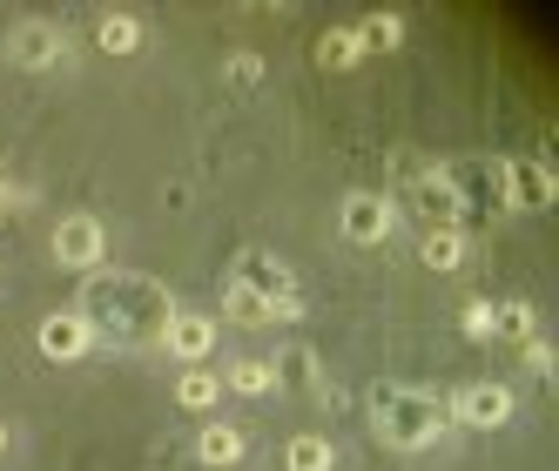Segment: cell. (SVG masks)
I'll use <instances>...</instances> for the list:
<instances>
[{
    "label": "cell",
    "mask_w": 559,
    "mask_h": 471,
    "mask_svg": "<svg viewBox=\"0 0 559 471\" xmlns=\"http://www.w3.org/2000/svg\"><path fill=\"white\" fill-rule=\"evenodd\" d=\"M82 317L95 330H108L115 343H163L169 317H176V303L163 283H148V277H129V269H95L88 290H82Z\"/></svg>",
    "instance_id": "6da1fadb"
},
{
    "label": "cell",
    "mask_w": 559,
    "mask_h": 471,
    "mask_svg": "<svg viewBox=\"0 0 559 471\" xmlns=\"http://www.w3.org/2000/svg\"><path fill=\"white\" fill-rule=\"evenodd\" d=\"M445 424H452V411L438 404L431 390H412V384H378L371 390V431L391 451H425V445H438Z\"/></svg>",
    "instance_id": "7a4b0ae2"
},
{
    "label": "cell",
    "mask_w": 559,
    "mask_h": 471,
    "mask_svg": "<svg viewBox=\"0 0 559 471\" xmlns=\"http://www.w3.org/2000/svg\"><path fill=\"white\" fill-rule=\"evenodd\" d=\"M405 203H412L418 216H431V229H459L465 195H459V182H452V162H425V169H412V176H405Z\"/></svg>",
    "instance_id": "3957f363"
},
{
    "label": "cell",
    "mask_w": 559,
    "mask_h": 471,
    "mask_svg": "<svg viewBox=\"0 0 559 471\" xmlns=\"http://www.w3.org/2000/svg\"><path fill=\"white\" fill-rule=\"evenodd\" d=\"M102 256H108V229H102L95 216H61V222H55V263H61V269H82V277H95Z\"/></svg>",
    "instance_id": "277c9868"
},
{
    "label": "cell",
    "mask_w": 559,
    "mask_h": 471,
    "mask_svg": "<svg viewBox=\"0 0 559 471\" xmlns=\"http://www.w3.org/2000/svg\"><path fill=\"white\" fill-rule=\"evenodd\" d=\"M552 203V176L533 155H499V209H546Z\"/></svg>",
    "instance_id": "5b68a950"
},
{
    "label": "cell",
    "mask_w": 559,
    "mask_h": 471,
    "mask_svg": "<svg viewBox=\"0 0 559 471\" xmlns=\"http://www.w3.org/2000/svg\"><path fill=\"white\" fill-rule=\"evenodd\" d=\"M34 343H41L48 364H74V358H88V350H95V324L82 317V310H48L41 330H34Z\"/></svg>",
    "instance_id": "8992f818"
},
{
    "label": "cell",
    "mask_w": 559,
    "mask_h": 471,
    "mask_svg": "<svg viewBox=\"0 0 559 471\" xmlns=\"http://www.w3.org/2000/svg\"><path fill=\"white\" fill-rule=\"evenodd\" d=\"M337 222H344V235H350V243H384V235L397 229V203H391V195L357 189V195H344Z\"/></svg>",
    "instance_id": "52a82bcc"
},
{
    "label": "cell",
    "mask_w": 559,
    "mask_h": 471,
    "mask_svg": "<svg viewBox=\"0 0 559 471\" xmlns=\"http://www.w3.org/2000/svg\"><path fill=\"white\" fill-rule=\"evenodd\" d=\"M61 55H68V41H61V27H48V21H21L8 34V61L27 68V74H48Z\"/></svg>",
    "instance_id": "ba28073f"
},
{
    "label": "cell",
    "mask_w": 559,
    "mask_h": 471,
    "mask_svg": "<svg viewBox=\"0 0 559 471\" xmlns=\"http://www.w3.org/2000/svg\"><path fill=\"white\" fill-rule=\"evenodd\" d=\"M452 418L472 424V431H499V424H512V390L506 384H465Z\"/></svg>",
    "instance_id": "9c48e42d"
},
{
    "label": "cell",
    "mask_w": 559,
    "mask_h": 471,
    "mask_svg": "<svg viewBox=\"0 0 559 471\" xmlns=\"http://www.w3.org/2000/svg\"><path fill=\"white\" fill-rule=\"evenodd\" d=\"M229 283H243V290H257V297H270V303H290V297H297V277H290V269L276 263V256H263V250L236 256Z\"/></svg>",
    "instance_id": "30bf717a"
},
{
    "label": "cell",
    "mask_w": 559,
    "mask_h": 471,
    "mask_svg": "<svg viewBox=\"0 0 559 471\" xmlns=\"http://www.w3.org/2000/svg\"><path fill=\"white\" fill-rule=\"evenodd\" d=\"M163 350L182 364H203L210 350H216V317H203V310H176L169 330H163Z\"/></svg>",
    "instance_id": "8fae6325"
},
{
    "label": "cell",
    "mask_w": 559,
    "mask_h": 471,
    "mask_svg": "<svg viewBox=\"0 0 559 471\" xmlns=\"http://www.w3.org/2000/svg\"><path fill=\"white\" fill-rule=\"evenodd\" d=\"M223 317H236V324L263 330V324L304 317V303H297V297H290V303H270V297H257V290H243V283H223Z\"/></svg>",
    "instance_id": "7c38bea8"
},
{
    "label": "cell",
    "mask_w": 559,
    "mask_h": 471,
    "mask_svg": "<svg viewBox=\"0 0 559 471\" xmlns=\"http://www.w3.org/2000/svg\"><path fill=\"white\" fill-rule=\"evenodd\" d=\"M243 451H250V438L236 424H203V438H195V458H203L210 471H229V464H243Z\"/></svg>",
    "instance_id": "4fadbf2b"
},
{
    "label": "cell",
    "mask_w": 559,
    "mask_h": 471,
    "mask_svg": "<svg viewBox=\"0 0 559 471\" xmlns=\"http://www.w3.org/2000/svg\"><path fill=\"white\" fill-rule=\"evenodd\" d=\"M276 384H284V371L263 364V358H236V364L223 371V390H243V398H270Z\"/></svg>",
    "instance_id": "5bb4252c"
},
{
    "label": "cell",
    "mask_w": 559,
    "mask_h": 471,
    "mask_svg": "<svg viewBox=\"0 0 559 471\" xmlns=\"http://www.w3.org/2000/svg\"><path fill=\"white\" fill-rule=\"evenodd\" d=\"M331 464H337V451H331V438H317V431H297L284 445V471H331Z\"/></svg>",
    "instance_id": "9a60e30c"
},
{
    "label": "cell",
    "mask_w": 559,
    "mask_h": 471,
    "mask_svg": "<svg viewBox=\"0 0 559 471\" xmlns=\"http://www.w3.org/2000/svg\"><path fill=\"white\" fill-rule=\"evenodd\" d=\"M418 263L438 269V277H445V269H465V235H459V229H431L425 250H418Z\"/></svg>",
    "instance_id": "2e32d148"
},
{
    "label": "cell",
    "mask_w": 559,
    "mask_h": 471,
    "mask_svg": "<svg viewBox=\"0 0 559 471\" xmlns=\"http://www.w3.org/2000/svg\"><path fill=\"white\" fill-rule=\"evenodd\" d=\"M95 48H102V55H135V48H142V21H135V14H102Z\"/></svg>",
    "instance_id": "e0dca14e"
},
{
    "label": "cell",
    "mask_w": 559,
    "mask_h": 471,
    "mask_svg": "<svg viewBox=\"0 0 559 471\" xmlns=\"http://www.w3.org/2000/svg\"><path fill=\"white\" fill-rule=\"evenodd\" d=\"M357 61H365V48H357L350 27H331L324 41H317V68H324V74H344V68H357Z\"/></svg>",
    "instance_id": "ac0fdd59"
},
{
    "label": "cell",
    "mask_w": 559,
    "mask_h": 471,
    "mask_svg": "<svg viewBox=\"0 0 559 471\" xmlns=\"http://www.w3.org/2000/svg\"><path fill=\"white\" fill-rule=\"evenodd\" d=\"M216 398H223V377H216V371H182V377H176V404H182V411H210Z\"/></svg>",
    "instance_id": "d6986e66"
},
{
    "label": "cell",
    "mask_w": 559,
    "mask_h": 471,
    "mask_svg": "<svg viewBox=\"0 0 559 471\" xmlns=\"http://www.w3.org/2000/svg\"><path fill=\"white\" fill-rule=\"evenodd\" d=\"M357 34V48H365V55H391L397 41H405V21H397V14H371L365 27H350Z\"/></svg>",
    "instance_id": "ffe728a7"
},
{
    "label": "cell",
    "mask_w": 559,
    "mask_h": 471,
    "mask_svg": "<svg viewBox=\"0 0 559 471\" xmlns=\"http://www.w3.org/2000/svg\"><path fill=\"white\" fill-rule=\"evenodd\" d=\"M459 330H465L472 343H486V337H499V303H486V297H472V303L459 310Z\"/></svg>",
    "instance_id": "44dd1931"
},
{
    "label": "cell",
    "mask_w": 559,
    "mask_h": 471,
    "mask_svg": "<svg viewBox=\"0 0 559 471\" xmlns=\"http://www.w3.org/2000/svg\"><path fill=\"white\" fill-rule=\"evenodd\" d=\"M499 337H533V303H499Z\"/></svg>",
    "instance_id": "7402d4cb"
},
{
    "label": "cell",
    "mask_w": 559,
    "mask_h": 471,
    "mask_svg": "<svg viewBox=\"0 0 559 471\" xmlns=\"http://www.w3.org/2000/svg\"><path fill=\"white\" fill-rule=\"evenodd\" d=\"M526 371L533 377H552V343L546 337H526Z\"/></svg>",
    "instance_id": "603a6c76"
},
{
    "label": "cell",
    "mask_w": 559,
    "mask_h": 471,
    "mask_svg": "<svg viewBox=\"0 0 559 471\" xmlns=\"http://www.w3.org/2000/svg\"><path fill=\"white\" fill-rule=\"evenodd\" d=\"M229 82H263V61L257 55H236L229 61Z\"/></svg>",
    "instance_id": "cb8c5ba5"
},
{
    "label": "cell",
    "mask_w": 559,
    "mask_h": 471,
    "mask_svg": "<svg viewBox=\"0 0 559 471\" xmlns=\"http://www.w3.org/2000/svg\"><path fill=\"white\" fill-rule=\"evenodd\" d=\"M27 203V189H14V182H0V216H14Z\"/></svg>",
    "instance_id": "d4e9b609"
},
{
    "label": "cell",
    "mask_w": 559,
    "mask_h": 471,
    "mask_svg": "<svg viewBox=\"0 0 559 471\" xmlns=\"http://www.w3.org/2000/svg\"><path fill=\"white\" fill-rule=\"evenodd\" d=\"M8 445H14V438H8V424H0V458H8Z\"/></svg>",
    "instance_id": "484cf974"
}]
</instances>
